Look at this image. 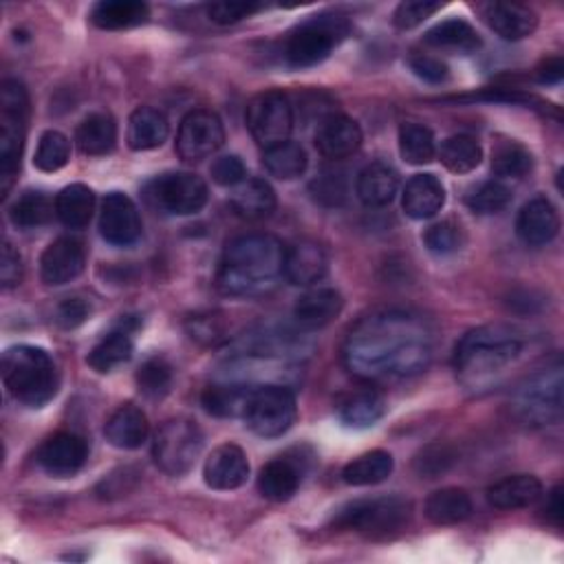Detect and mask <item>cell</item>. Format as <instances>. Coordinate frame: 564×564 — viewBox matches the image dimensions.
<instances>
[{"label": "cell", "instance_id": "obj_1", "mask_svg": "<svg viewBox=\"0 0 564 564\" xmlns=\"http://www.w3.org/2000/svg\"><path fill=\"white\" fill-rule=\"evenodd\" d=\"M434 353V329L417 313L377 311L362 318L344 342L346 368L373 384L423 373Z\"/></svg>", "mask_w": 564, "mask_h": 564}, {"label": "cell", "instance_id": "obj_2", "mask_svg": "<svg viewBox=\"0 0 564 564\" xmlns=\"http://www.w3.org/2000/svg\"><path fill=\"white\" fill-rule=\"evenodd\" d=\"M285 247L269 234H243L228 243L219 265V289L228 296H265L285 276Z\"/></svg>", "mask_w": 564, "mask_h": 564}, {"label": "cell", "instance_id": "obj_3", "mask_svg": "<svg viewBox=\"0 0 564 564\" xmlns=\"http://www.w3.org/2000/svg\"><path fill=\"white\" fill-rule=\"evenodd\" d=\"M524 340L505 324L478 327L461 338L454 349V368L467 388H480L513 364L522 353Z\"/></svg>", "mask_w": 564, "mask_h": 564}, {"label": "cell", "instance_id": "obj_4", "mask_svg": "<svg viewBox=\"0 0 564 564\" xmlns=\"http://www.w3.org/2000/svg\"><path fill=\"white\" fill-rule=\"evenodd\" d=\"M3 379L12 397L30 408H43L58 392V368L45 349L19 344L3 355Z\"/></svg>", "mask_w": 564, "mask_h": 564}, {"label": "cell", "instance_id": "obj_5", "mask_svg": "<svg viewBox=\"0 0 564 564\" xmlns=\"http://www.w3.org/2000/svg\"><path fill=\"white\" fill-rule=\"evenodd\" d=\"M30 96L19 80H5L0 89V192L8 197L21 170L27 135Z\"/></svg>", "mask_w": 564, "mask_h": 564}, {"label": "cell", "instance_id": "obj_6", "mask_svg": "<svg viewBox=\"0 0 564 564\" xmlns=\"http://www.w3.org/2000/svg\"><path fill=\"white\" fill-rule=\"evenodd\" d=\"M351 23L342 14L311 16L294 27L283 45V54L289 67L309 69L324 63L331 52L346 41Z\"/></svg>", "mask_w": 564, "mask_h": 564}, {"label": "cell", "instance_id": "obj_7", "mask_svg": "<svg viewBox=\"0 0 564 564\" xmlns=\"http://www.w3.org/2000/svg\"><path fill=\"white\" fill-rule=\"evenodd\" d=\"M412 507L401 496H375L360 498L342 505L331 524L335 529H351L366 535H390L403 529L410 520Z\"/></svg>", "mask_w": 564, "mask_h": 564}, {"label": "cell", "instance_id": "obj_8", "mask_svg": "<svg viewBox=\"0 0 564 564\" xmlns=\"http://www.w3.org/2000/svg\"><path fill=\"white\" fill-rule=\"evenodd\" d=\"M296 397L287 386L280 384L254 386L243 412L247 428L265 439L283 436L296 423Z\"/></svg>", "mask_w": 564, "mask_h": 564}, {"label": "cell", "instance_id": "obj_9", "mask_svg": "<svg viewBox=\"0 0 564 564\" xmlns=\"http://www.w3.org/2000/svg\"><path fill=\"white\" fill-rule=\"evenodd\" d=\"M513 410L527 425H553L562 419V368L529 377L513 395Z\"/></svg>", "mask_w": 564, "mask_h": 564}, {"label": "cell", "instance_id": "obj_10", "mask_svg": "<svg viewBox=\"0 0 564 564\" xmlns=\"http://www.w3.org/2000/svg\"><path fill=\"white\" fill-rule=\"evenodd\" d=\"M203 450V432L192 419H170L166 421L153 445L155 463L168 476H184L188 474Z\"/></svg>", "mask_w": 564, "mask_h": 564}, {"label": "cell", "instance_id": "obj_11", "mask_svg": "<svg viewBox=\"0 0 564 564\" xmlns=\"http://www.w3.org/2000/svg\"><path fill=\"white\" fill-rule=\"evenodd\" d=\"M146 199L162 212L188 217L206 208L208 186L192 173H166L146 186Z\"/></svg>", "mask_w": 564, "mask_h": 564}, {"label": "cell", "instance_id": "obj_12", "mask_svg": "<svg viewBox=\"0 0 564 564\" xmlns=\"http://www.w3.org/2000/svg\"><path fill=\"white\" fill-rule=\"evenodd\" d=\"M247 129L263 148L289 142L294 131V107L289 98L280 91L256 96L247 107Z\"/></svg>", "mask_w": 564, "mask_h": 564}, {"label": "cell", "instance_id": "obj_13", "mask_svg": "<svg viewBox=\"0 0 564 564\" xmlns=\"http://www.w3.org/2000/svg\"><path fill=\"white\" fill-rule=\"evenodd\" d=\"M223 144L225 129L221 118L208 109H197L184 118L175 148L184 162L197 164L212 157Z\"/></svg>", "mask_w": 564, "mask_h": 564}, {"label": "cell", "instance_id": "obj_14", "mask_svg": "<svg viewBox=\"0 0 564 564\" xmlns=\"http://www.w3.org/2000/svg\"><path fill=\"white\" fill-rule=\"evenodd\" d=\"M100 232L107 243L129 247L142 236V219L137 206L124 192H111L100 214Z\"/></svg>", "mask_w": 564, "mask_h": 564}, {"label": "cell", "instance_id": "obj_15", "mask_svg": "<svg viewBox=\"0 0 564 564\" xmlns=\"http://www.w3.org/2000/svg\"><path fill=\"white\" fill-rule=\"evenodd\" d=\"M89 458V445L80 434L74 432H58L49 436L38 450L41 467L56 476L67 478L78 474Z\"/></svg>", "mask_w": 564, "mask_h": 564}, {"label": "cell", "instance_id": "obj_16", "mask_svg": "<svg viewBox=\"0 0 564 564\" xmlns=\"http://www.w3.org/2000/svg\"><path fill=\"white\" fill-rule=\"evenodd\" d=\"M87 265V250L74 236L56 239L41 258V276L47 285L60 287L76 280Z\"/></svg>", "mask_w": 564, "mask_h": 564}, {"label": "cell", "instance_id": "obj_17", "mask_svg": "<svg viewBox=\"0 0 564 564\" xmlns=\"http://www.w3.org/2000/svg\"><path fill=\"white\" fill-rule=\"evenodd\" d=\"M250 476V461L245 452L234 443L219 445L203 465V478L208 487L230 491L245 485Z\"/></svg>", "mask_w": 564, "mask_h": 564}, {"label": "cell", "instance_id": "obj_18", "mask_svg": "<svg viewBox=\"0 0 564 564\" xmlns=\"http://www.w3.org/2000/svg\"><path fill=\"white\" fill-rule=\"evenodd\" d=\"M362 146V129L346 115H329L316 131V148L322 157L340 162L355 155Z\"/></svg>", "mask_w": 564, "mask_h": 564}, {"label": "cell", "instance_id": "obj_19", "mask_svg": "<svg viewBox=\"0 0 564 564\" xmlns=\"http://www.w3.org/2000/svg\"><path fill=\"white\" fill-rule=\"evenodd\" d=\"M516 232L529 247H542L551 243L560 232V217L553 203L544 197L531 199L518 214Z\"/></svg>", "mask_w": 564, "mask_h": 564}, {"label": "cell", "instance_id": "obj_20", "mask_svg": "<svg viewBox=\"0 0 564 564\" xmlns=\"http://www.w3.org/2000/svg\"><path fill=\"white\" fill-rule=\"evenodd\" d=\"M329 272V258L318 243L300 241L285 252V278L296 287H313Z\"/></svg>", "mask_w": 564, "mask_h": 564}, {"label": "cell", "instance_id": "obj_21", "mask_svg": "<svg viewBox=\"0 0 564 564\" xmlns=\"http://www.w3.org/2000/svg\"><path fill=\"white\" fill-rule=\"evenodd\" d=\"M485 23L505 41L529 38L538 27V16L524 5L487 3L480 8Z\"/></svg>", "mask_w": 564, "mask_h": 564}, {"label": "cell", "instance_id": "obj_22", "mask_svg": "<svg viewBox=\"0 0 564 564\" xmlns=\"http://www.w3.org/2000/svg\"><path fill=\"white\" fill-rule=\"evenodd\" d=\"M140 327L137 320L126 318L120 322L118 329H113L111 333H107L89 353L87 362L93 371L98 373H111L115 366L124 364L131 360L133 355V331Z\"/></svg>", "mask_w": 564, "mask_h": 564}, {"label": "cell", "instance_id": "obj_23", "mask_svg": "<svg viewBox=\"0 0 564 564\" xmlns=\"http://www.w3.org/2000/svg\"><path fill=\"white\" fill-rule=\"evenodd\" d=\"M342 296L331 287H313L294 307V318L305 329H322L342 313Z\"/></svg>", "mask_w": 564, "mask_h": 564}, {"label": "cell", "instance_id": "obj_24", "mask_svg": "<svg viewBox=\"0 0 564 564\" xmlns=\"http://www.w3.org/2000/svg\"><path fill=\"white\" fill-rule=\"evenodd\" d=\"M104 434L107 441L120 450H137L146 443L151 434L148 417L137 406H122L107 421Z\"/></svg>", "mask_w": 564, "mask_h": 564}, {"label": "cell", "instance_id": "obj_25", "mask_svg": "<svg viewBox=\"0 0 564 564\" xmlns=\"http://www.w3.org/2000/svg\"><path fill=\"white\" fill-rule=\"evenodd\" d=\"M445 203V188L434 175H414L403 190V212L410 219L423 221L441 212Z\"/></svg>", "mask_w": 564, "mask_h": 564}, {"label": "cell", "instance_id": "obj_26", "mask_svg": "<svg viewBox=\"0 0 564 564\" xmlns=\"http://www.w3.org/2000/svg\"><path fill=\"white\" fill-rule=\"evenodd\" d=\"M151 19V8L142 0H102L91 10V23L107 32L133 30Z\"/></svg>", "mask_w": 564, "mask_h": 564}, {"label": "cell", "instance_id": "obj_27", "mask_svg": "<svg viewBox=\"0 0 564 564\" xmlns=\"http://www.w3.org/2000/svg\"><path fill=\"white\" fill-rule=\"evenodd\" d=\"M542 496V483L531 474H513L487 489V502L496 509H520Z\"/></svg>", "mask_w": 564, "mask_h": 564}, {"label": "cell", "instance_id": "obj_28", "mask_svg": "<svg viewBox=\"0 0 564 564\" xmlns=\"http://www.w3.org/2000/svg\"><path fill=\"white\" fill-rule=\"evenodd\" d=\"M232 210L247 221L265 219L276 208V192L265 179H245L239 184L230 197Z\"/></svg>", "mask_w": 564, "mask_h": 564}, {"label": "cell", "instance_id": "obj_29", "mask_svg": "<svg viewBox=\"0 0 564 564\" xmlns=\"http://www.w3.org/2000/svg\"><path fill=\"white\" fill-rule=\"evenodd\" d=\"M384 412H386L384 397L377 390H371V388L349 392L338 403L340 421L349 428H355V430L373 428L384 417Z\"/></svg>", "mask_w": 564, "mask_h": 564}, {"label": "cell", "instance_id": "obj_30", "mask_svg": "<svg viewBox=\"0 0 564 564\" xmlns=\"http://www.w3.org/2000/svg\"><path fill=\"white\" fill-rule=\"evenodd\" d=\"M170 126L162 111L153 107H140L129 120L126 142L133 151H153L168 140Z\"/></svg>", "mask_w": 564, "mask_h": 564}, {"label": "cell", "instance_id": "obj_31", "mask_svg": "<svg viewBox=\"0 0 564 564\" xmlns=\"http://www.w3.org/2000/svg\"><path fill=\"white\" fill-rule=\"evenodd\" d=\"M399 190L397 173L386 164H371L357 177V197L366 208L388 206Z\"/></svg>", "mask_w": 564, "mask_h": 564}, {"label": "cell", "instance_id": "obj_32", "mask_svg": "<svg viewBox=\"0 0 564 564\" xmlns=\"http://www.w3.org/2000/svg\"><path fill=\"white\" fill-rule=\"evenodd\" d=\"M300 478H302V472L294 461L274 458L261 469L258 491L274 502H285L298 491Z\"/></svg>", "mask_w": 564, "mask_h": 564}, {"label": "cell", "instance_id": "obj_33", "mask_svg": "<svg viewBox=\"0 0 564 564\" xmlns=\"http://www.w3.org/2000/svg\"><path fill=\"white\" fill-rule=\"evenodd\" d=\"M423 511L434 524H458L472 516V498L465 489L443 487L428 496Z\"/></svg>", "mask_w": 564, "mask_h": 564}, {"label": "cell", "instance_id": "obj_34", "mask_svg": "<svg viewBox=\"0 0 564 564\" xmlns=\"http://www.w3.org/2000/svg\"><path fill=\"white\" fill-rule=\"evenodd\" d=\"M96 212V195L85 184L67 186L56 199V214L69 230H85Z\"/></svg>", "mask_w": 564, "mask_h": 564}, {"label": "cell", "instance_id": "obj_35", "mask_svg": "<svg viewBox=\"0 0 564 564\" xmlns=\"http://www.w3.org/2000/svg\"><path fill=\"white\" fill-rule=\"evenodd\" d=\"M252 384L241 381H225V384H212L203 390L201 403L203 408L214 417H243L247 408V399L252 395Z\"/></svg>", "mask_w": 564, "mask_h": 564}, {"label": "cell", "instance_id": "obj_36", "mask_svg": "<svg viewBox=\"0 0 564 564\" xmlns=\"http://www.w3.org/2000/svg\"><path fill=\"white\" fill-rule=\"evenodd\" d=\"M78 148L89 157L109 155L118 142V126L109 113L89 115L76 133Z\"/></svg>", "mask_w": 564, "mask_h": 564}, {"label": "cell", "instance_id": "obj_37", "mask_svg": "<svg viewBox=\"0 0 564 564\" xmlns=\"http://www.w3.org/2000/svg\"><path fill=\"white\" fill-rule=\"evenodd\" d=\"M425 43L430 47L456 52V54H474L476 49H480V36L476 34V30L469 23H465L461 19H450V21L434 25L425 34Z\"/></svg>", "mask_w": 564, "mask_h": 564}, {"label": "cell", "instance_id": "obj_38", "mask_svg": "<svg viewBox=\"0 0 564 564\" xmlns=\"http://www.w3.org/2000/svg\"><path fill=\"white\" fill-rule=\"evenodd\" d=\"M392 469H395L392 456L384 450H373V452H366V454L353 458L344 467L342 478H344V483L355 485V487L377 485V483H384L392 474Z\"/></svg>", "mask_w": 564, "mask_h": 564}, {"label": "cell", "instance_id": "obj_39", "mask_svg": "<svg viewBox=\"0 0 564 564\" xmlns=\"http://www.w3.org/2000/svg\"><path fill=\"white\" fill-rule=\"evenodd\" d=\"M263 164L274 177H278L283 181H291V179H298L305 175L309 162H307V153L300 144L283 142L272 148H265Z\"/></svg>", "mask_w": 564, "mask_h": 564}, {"label": "cell", "instance_id": "obj_40", "mask_svg": "<svg viewBox=\"0 0 564 564\" xmlns=\"http://www.w3.org/2000/svg\"><path fill=\"white\" fill-rule=\"evenodd\" d=\"M54 217L52 199L41 190H30L10 210V219L21 230H34L47 225Z\"/></svg>", "mask_w": 564, "mask_h": 564}, {"label": "cell", "instance_id": "obj_41", "mask_svg": "<svg viewBox=\"0 0 564 564\" xmlns=\"http://www.w3.org/2000/svg\"><path fill=\"white\" fill-rule=\"evenodd\" d=\"M483 159V151L478 142L469 135H454L443 142L441 146V162L450 173L465 175L478 168Z\"/></svg>", "mask_w": 564, "mask_h": 564}, {"label": "cell", "instance_id": "obj_42", "mask_svg": "<svg viewBox=\"0 0 564 564\" xmlns=\"http://www.w3.org/2000/svg\"><path fill=\"white\" fill-rule=\"evenodd\" d=\"M399 153L412 166H423L434 159V137L430 129L408 122L399 129Z\"/></svg>", "mask_w": 564, "mask_h": 564}, {"label": "cell", "instance_id": "obj_43", "mask_svg": "<svg viewBox=\"0 0 564 564\" xmlns=\"http://www.w3.org/2000/svg\"><path fill=\"white\" fill-rule=\"evenodd\" d=\"M533 166V159L524 146L518 142H498L491 151V170L498 177H511L520 179L524 177Z\"/></svg>", "mask_w": 564, "mask_h": 564}, {"label": "cell", "instance_id": "obj_44", "mask_svg": "<svg viewBox=\"0 0 564 564\" xmlns=\"http://www.w3.org/2000/svg\"><path fill=\"white\" fill-rule=\"evenodd\" d=\"M173 386V366L164 357L146 360L137 371V388L148 399H164Z\"/></svg>", "mask_w": 564, "mask_h": 564}, {"label": "cell", "instance_id": "obj_45", "mask_svg": "<svg viewBox=\"0 0 564 564\" xmlns=\"http://www.w3.org/2000/svg\"><path fill=\"white\" fill-rule=\"evenodd\" d=\"M69 157H71L69 140L58 131H47L38 142L34 164L43 173H58L69 164Z\"/></svg>", "mask_w": 564, "mask_h": 564}, {"label": "cell", "instance_id": "obj_46", "mask_svg": "<svg viewBox=\"0 0 564 564\" xmlns=\"http://www.w3.org/2000/svg\"><path fill=\"white\" fill-rule=\"evenodd\" d=\"M456 463V452L445 445V443H432L425 445L417 456H414V472L421 478H439L445 472H450V467Z\"/></svg>", "mask_w": 564, "mask_h": 564}, {"label": "cell", "instance_id": "obj_47", "mask_svg": "<svg viewBox=\"0 0 564 564\" xmlns=\"http://www.w3.org/2000/svg\"><path fill=\"white\" fill-rule=\"evenodd\" d=\"M511 203V192L507 186L498 184V181H485L480 184L469 197H467V206L474 214H498L502 212L507 206Z\"/></svg>", "mask_w": 564, "mask_h": 564}, {"label": "cell", "instance_id": "obj_48", "mask_svg": "<svg viewBox=\"0 0 564 564\" xmlns=\"http://www.w3.org/2000/svg\"><path fill=\"white\" fill-rule=\"evenodd\" d=\"M309 190H311V197L324 208H340L346 203V197H349L346 177L335 170H324L322 175H318L311 181Z\"/></svg>", "mask_w": 564, "mask_h": 564}, {"label": "cell", "instance_id": "obj_49", "mask_svg": "<svg viewBox=\"0 0 564 564\" xmlns=\"http://www.w3.org/2000/svg\"><path fill=\"white\" fill-rule=\"evenodd\" d=\"M425 247L436 254V256H450L463 247V230L456 221H441L428 228L425 236Z\"/></svg>", "mask_w": 564, "mask_h": 564}, {"label": "cell", "instance_id": "obj_50", "mask_svg": "<svg viewBox=\"0 0 564 564\" xmlns=\"http://www.w3.org/2000/svg\"><path fill=\"white\" fill-rule=\"evenodd\" d=\"M186 329L195 342L206 346L223 342L228 333V327L221 313H197L186 322Z\"/></svg>", "mask_w": 564, "mask_h": 564}, {"label": "cell", "instance_id": "obj_51", "mask_svg": "<svg viewBox=\"0 0 564 564\" xmlns=\"http://www.w3.org/2000/svg\"><path fill=\"white\" fill-rule=\"evenodd\" d=\"M443 5L441 3H428V0H406L392 16V23L397 30H414L419 27L423 21H428L432 14H436Z\"/></svg>", "mask_w": 564, "mask_h": 564}, {"label": "cell", "instance_id": "obj_52", "mask_svg": "<svg viewBox=\"0 0 564 564\" xmlns=\"http://www.w3.org/2000/svg\"><path fill=\"white\" fill-rule=\"evenodd\" d=\"M212 179L214 184L223 186V188H236L239 184H243L247 179V170H245V164L236 157V155H225V157H219L212 168Z\"/></svg>", "mask_w": 564, "mask_h": 564}, {"label": "cell", "instance_id": "obj_53", "mask_svg": "<svg viewBox=\"0 0 564 564\" xmlns=\"http://www.w3.org/2000/svg\"><path fill=\"white\" fill-rule=\"evenodd\" d=\"M91 316V302L80 298V296H74V298H67L58 305L56 309V322L58 327H63L65 331H71V329H78L80 324H85Z\"/></svg>", "mask_w": 564, "mask_h": 564}, {"label": "cell", "instance_id": "obj_54", "mask_svg": "<svg viewBox=\"0 0 564 564\" xmlns=\"http://www.w3.org/2000/svg\"><path fill=\"white\" fill-rule=\"evenodd\" d=\"M261 10L263 5L256 3H212L208 5V16L217 25H234L243 19L254 16Z\"/></svg>", "mask_w": 564, "mask_h": 564}, {"label": "cell", "instance_id": "obj_55", "mask_svg": "<svg viewBox=\"0 0 564 564\" xmlns=\"http://www.w3.org/2000/svg\"><path fill=\"white\" fill-rule=\"evenodd\" d=\"M410 69L414 71L417 78L430 82V85H441L447 80V67L432 58V56H425V54H412L410 60H408Z\"/></svg>", "mask_w": 564, "mask_h": 564}, {"label": "cell", "instance_id": "obj_56", "mask_svg": "<svg viewBox=\"0 0 564 564\" xmlns=\"http://www.w3.org/2000/svg\"><path fill=\"white\" fill-rule=\"evenodd\" d=\"M0 283H3L5 289L19 287L23 280V258L21 254L14 250L12 243L3 245V261H0Z\"/></svg>", "mask_w": 564, "mask_h": 564}, {"label": "cell", "instance_id": "obj_57", "mask_svg": "<svg viewBox=\"0 0 564 564\" xmlns=\"http://www.w3.org/2000/svg\"><path fill=\"white\" fill-rule=\"evenodd\" d=\"M564 76V65L560 58H549L538 67V80L542 85H555Z\"/></svg>", "mask_w": 564, "mask_h": 564}, {"label": "cell", "instance_id": "obj_58", "mask_svg": "<svg viewBox=\"0 0 564 564\" xmlns=\"http://www.w3.org/2000/svg\"><path fill=\"white\" fill-rule=\"evenodd\" d=\"M560 485L557 487H553V491L549 494V505H546V513H549V518L555 522V524H560L562 522V500H560Z\"/></svg>", "mask_w": 564, "mask_h": 564}]
</instances>
